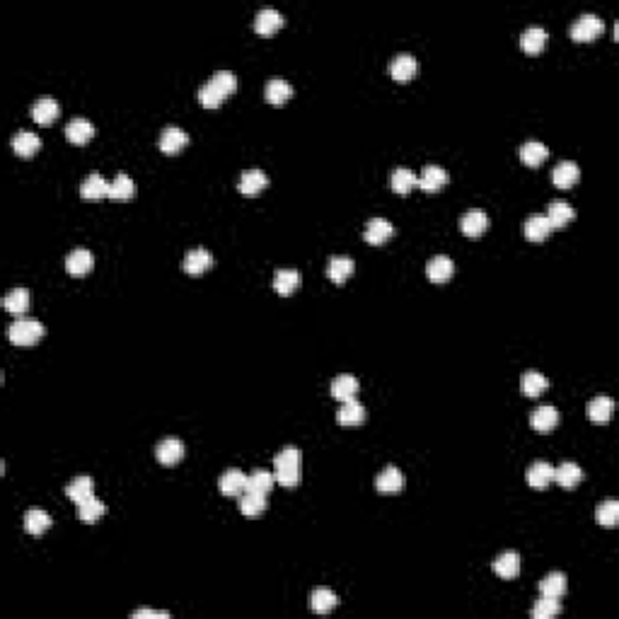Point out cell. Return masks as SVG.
<instances>
[{"label": "cell", "mask_w": 619, "mask_h": 619, "mask_svg": "<svg viewBox=\"0 0 619 619\" xmlns=\"http://www.w3.org/2000/svg\"><path fill=\"white\" fill-rule=\"evenodd\" d=\"M300 460H303V455H300L298 448H293V445H288V448H283L281 452H276V457H273V476H276L278 484L298 486Z\"/></svg>", "instance_id": "cell-1"}, {"label": "cell", "mask_w": 619, "mask_h": 619, "mask_svg": "<svg viewBox=\"0 0 619 619\" xmlns=\"http://www.w3.org/2000/svg\"><path fill=\"white\" fill-rule=\"evenodd\" d=\"M44 325L39 320H30V317H20L8 327V339L15 346H32L44 337Z\"/></svg>", "instance_id": "cell-2"}, {"label": "cell", "mask_w": 619, "mask_h": 619, "mask_svg": "<svg viewBox=\"0 0 619 619\" xmlns=\"http://www.w3.org/2000/svg\"><path fill=\"white\" fill-rule=\"evenodd\" d=\"M602 30H605V22H602L598 15L583 13V15H578V18L573 20L571 37H573V41H593L595 37L602 34Z\"/></svg>", "instance_id": "cell-3"}, {"label": "cell", "mask_w": 619, "mask_h": 619, "mask_svg": "<svg viewBox=\"0 0 619 619\" xmlns=\"http://www.w3.org/2000/svg\"><path fill=\"white\" fill-rule=\"evenodd\" d=\"M486 228H489V216H486V211H481V208H469V211L460 218V230H462L467 237H479V235L486 233Z\"/></svg>", "instance_id": "cell-4"}, {"label": "cell", "mask_w": 619, "mask_h": 619, "mask_svg": "<svg viewBox=\"0 0 619 619\" xmlns=\"http://www.w3.org/2000/svg\"><path fill=\"white\" fill-rule=\"evenodd\" d=\"M92 266H95V256L85 247L70 249L68 256H65V268H68L70 276H85L87 271H92Z\"/></svg>", "instance_id": "cell-5"}, {"label": "cell", "mask_w": 619, "mask_h": 619, "mask_svg": "<svg viewBox=\"0 0 619 619\" xmlns=\"http://www.w3.org/2000/svg\"><path fill=\"white\" fill-rule=\"evenodd\" d=\"M109 189H112V184H109L107 179L102 177V174L90 172V174H87L85 182L80 184V196H83V199H87V201L109 199Z\"/></svg>", "instance_id": "cell-6"}, {"label": "cell", "mask_w": 619, "mask_h": 619, "mask_svg": "<svg viewBox=\"0 0 619 619\" xmlns=\"http://www.w3.org/2000/svg\"><path fill=\"white\" fill-rule=\"evenodd\" d=\"M155 457L160 460L165 467H174V464L184 457V443L179 441V438H165V441L157 443Z\"/></svg>", "instance_id": "cell-7"}, {"label": "cell", "mask_w": 619, "mask_h": 619, "mask_svg": "<svg viewBox=\"0 0 619 619\" xmlns=\"http://www.w3.org/2000/svg\"><path fill=\"white\" fill-rule=\"evenodd\" d=\"M218 489L223 491L226 496H240L247 491V474L242 472V469H228V472H223V476L218 479Z\"/></svg>", "instance_id": "cell-8"}, {"label": "cell", "mask_w": 619, "mask_h": 619, "mask_svg": "<svg viewBox=\"0 0 619 619\" xmlns=\"http://www.w3.org/2000/svg\"><path fill=\"white\" fill-rule=\"evenodd\" d=\"M452 273H455V261L450 259V256H445V254H436L434 259L426 264V276H429L434 283L450 281Z\"/></svg>", "instance_id": "cell-9"}, {"label": "cell", "mask_w": 619, "mask_h": 619, "mask_svg": "<svg viewBox=\"0 0 619 619\" xmlns=\"http://www.w3.org/2000/svg\"><path fill=\"white\" fill-rule=\"evenodd\" d=\"M330 392L339 402H348V399H353L356 394H358V377L348 375V372H341V375H337L332 380Z\"/></svg>", "instance_id": "cell-10"}, {"label": "cell", "mask_w": 619, "mask_h": 619, "mask_svg": "<svg viewBox=\"0 0 619 619\" xmlns=\"http://www.w3.org/2000/svg\"><path fill=\"white\" fill-rule=\"evenodd\" d=\"M392 235H394V228L390 221H385V218H370V221L365 223L363 237L368 245H382V242H387Z\"/></svg>", "instance_id": "cell-11"}, {"label": "cell", "mask_w": 619, "mask_h": 619, "mask_svg": "<svg viewBox=\"0 0 619 619\" xmlns=\"http://www.w3.org/2000/svg\"><path fill=\"white\" fill-rule=\"evenodd\" d=\"M416 70H419V63H416V58L412 56V53H397V56L392 58V63H390L392 78L399 80V83H407V80H412L416 75Z\"/></svg>", "instance_id": "cell-12"}, {"label": "cell", "mask_w": 619, "mask_h": 619, "mask_svg": "<svg viewBox=\"0 0 619 619\" xmlns=\"http://www.w3.org/2000/svg\"><path fill=\"white\" fill-rule=\"evenodd\" d=\"M530 424H533V429L540 431V434H549L559 424V412L552 404H542V407H537L533 416H530Z\"/></svg>", "instance_id": "cell-13"}, {"label": "cell", "mask_w": 619, "mask_h": 619, "mask_svg": "<svg viewBox=\"0 0 619 619\" xmlns=\"http://www.w3.org/2000/svg\"><path fill=\"white\" fill-rule=\"evenodd\" d=\"M337 419H339V424L346 426V429L358 426L365 421V407L356 397L348 399V402H341V407H339V412H337Z\"/></svg>", "instance_id": "cell-14"}, {"label": "cell", "mask_w": 619, "mask_h": 619, "mask_svg": "<svg viewBox=\"0 0 619 619\" xmlns=\"http://www.w3.org/2000/svg\"><path fill=\"white\" fill-rule=\"evenodd\" d=\"M266 184H268V179H266L264 169L252 167V169H245V172L240 174V184L237 186H240V191H242L245 196H256Z\"/></svg>", "instance_id": "cell-15"}, {"label": "cell", "mask_w": 619, "mask_h": 619, "mask_svg": "<svg viewBox=\"0 0 619 619\" xmlns=\"http://www.w3.org/2000/svg\"><path fill=\"white\" fill-rule=\"evenodd\" d=\"M554 481V467L545 460H537V462L530 464L528 469V484L533 489H547V486Z\"/></svg>", "instance_id": "cell-16"}, {"label": "cell", "mask_w": 619, "mask_h": 619, "mask_svg": "<svg viewBox=\"0 0 619 619\" xmlns=\"http://www.w3.org/2000/svg\"><path fill=\"white\" fill-rule=\"evenodd\" d=\"M211 264H213V256H211V252L204 247L189 249L184 256V271L191 273V276H201Z\"/></svg>", "instance_id": "cell-17"}, {"label": "cell", "mask_w": 619, "mask_h": 619, "mask_svg": "<svg viewBox=\"0 0 619 619\" xmlns=\"http://www.w3.org/2000/svg\"><path fill=\"white\" fill-rule=\"evenodd\" d=\"M281 25L283 15L276 8H261L254 15V32H259V34H273L276 30H281Z\"/></svg>", "instance_id": "cell-18"}, {"label": "cell", "mask_w": 619, "mask_h": 619, "mask_svg": "<svg viewBox=\"0 0 619 619\" xmlns=\"http://www.w3.org/2000/svg\"><path fill=\"white\" fill-rule=\"evenodd\" d=\"M58 114H61V107H58V102L53 100V97H39V100L32 104V119L41 126L51 124Z\"/></svg>", "instance_id": "cell-19"}, {"label": "cell", "mask_w": 619, "mask_h": 619, "mask_svg": "<svg viewBox=\"0 0 619 619\" xmlns=\"http://www.w3.org/2000/svg\"><path fill=\"white\" fill-rule=\"evenodd\" d=\"M585 412H588V419L595 421V424H607L612 412H615V402H612V397H607V394H600V397L590 399Z\"/></svg>", "instance_id": "cell-20"}, {"label": "cell", "mask_w": 619, "mask_h": 619, "mask_svg": "<svg viewBox=\"0 0 619 619\" xmlns=\"http://www.w3.org/2000/svg\"><path fill=\"white\" fill-rule=\"evenodd\" d=\"M186 143H189V136H186V131L179 129V126H167L160 133V150L169 152V155L179 152Z\"/></svg>", "instance_id": "cell-21"}, {"label": "cell", "mask_w": 619, "mask_h": 619, "mask_svg": "<svg viewBox=\"0 0 619 619\" xmlns=\"http://www.w3.org/2000/svg\"><path fill=\"white\" fill-rule=\"evenodd\" d=\"M450 182V174L445 172L443 167L438 165H426L421 169V177H419V186L424 191H438L441 186H445Z\"/></svg>", "instance_id": "cell-22"}, {"label": "cell", "mask_w": 619, "mask_h": 619, "mask_svg": "<svg viewBox=\"0 0 619 619\" xmlns=\"http://www.w3.org/2000/svg\"><path fill=\"white\" fill-rule=\"evenodd\" d=\"M545 216H547V221H549L552 228H563L573 221L576 211H573V206L568 204V201H552Z\"/></svg>", "instance_id": "cell-23"}, {"label": "cell", "mask_w": 619, "mask_h": 619, "mask_svg": "<svg viewBox=\"0 0 619 619\" xmlns=\"http://www.w3.org/2000/svg\"><path fill=\"white\" fill-rule=\"evenodd\" d=\"M353 268H356V261L351 259V256L339 254V256H332L330 264H327V276H330L334 283H344L351 278Z\"/></svg>", "instance_id": "cell-24"}, {"label": "cell", "mask_w": 619, "mask_h": 619, "mask_svg": "<svg viewBox=\"0 0 619 619\" xmlns=\"http://www.w3.org/2000/svg\"><path fill=\"white\" fill-rule=\"evenodd\" d=\"M65 494H68V498H73L75 503H83L87 498L95 496V481H92V476L80 474L65 486Z\"/></svg>", "instance_id": "cell-25"}, {"label": "cell", "mask_w": 619, "mask_h": 619, "mask_svg": "<svg viewBox=\"0 0 619 619\" xmlns=\"http://www.w3.org/2000/svg\"><path fill=\"white\" fill-rule=\"evenodd\" d=\"M494 571L498 573L501 578H516L520 573V554L513 549L503 552V554H498L494 559Z\"/></svg>", "instance_id": "cell-26"}, {"label": "cell", "mask_w": 619, "mask_h": 619, "mask_svg": "<svg viewBox=\"0 0 619 619\" xmlns=\"http://www.w3.org/2000/svg\"><path fill=\"white\" fill-rule=\"evenodd\" d=\"M578 177H580V169L576 162H571V160L559 162V165L554 167V172H552V179H554V184L559 186V189H571V186L578 182Z\"/></svg>", "instance_id": "cell-27"}, {"label": "cell", "mask_w": 619, "mask_h": 619, "mask_svg": "<svg viewBox=\"0 0 619 619\" xmlns=\"http://www.w3.org/2000/svg\"><path fill=\"white\" fill-rule=\"evenodd\" d=\"M583 476H585L583 469H580L576 462H561L554 469V481L556 484H561L563 489H573V486H578L580 481H583Z\"/></svg>", "instance_id": "cell-28"}, {"label": "cell", "mask_w": 619, "mask_h": 619, "mask_svg": "<svg viewBox=\"0 0 619 619\" xmlns=\"http://www.w3.org/2000/svg\"><path fill=\"white\" fill-rule=\"evenodd\" d=\"M549 157V148L540 141H528V143L520 145V160L525 162L528 167H537Z\"/></svg>", "instance_id": "cell-29"}, {"label": "cell", "mask_w": 619, "mask_h": 619, "mask_svg": "<svg viewBox=\"0 0 619 619\" xmlns=\"http://www.w3.org/2000/svg\"><path fill=\"white\" fill-rule=\"evenodd\" d=\"M298 286H300V273L295 271V268H278V271L273 273V290H276L278 295L295 293Z\"/></svg>", "instance_id": "cell-30"}, {"label": "cell", "mask_w": 619, "mask_h": 619, "mask_svg": "<svg viewBox=\"0 0 619 619\" xmlns=\"http://www.w3.org/2000/svg\"><path fill=\"white\" fill-rule=\"evenodd\" d=\"M552 230H554V228L549 226L547 216H530L528 221H525V226H523V233H525V237H528L530 242H542V240H547Z\"/></svg>", "instance_id": "cell-31"}, {"label": "cell", "mask_w": 619, "mask_h": 619, "mask_svg": "<svg viewBox=\"0 0 619 619\" xmlns=\"http://www.w3.org/2000/svg\"><path fill=\"white\" fill-rule=\"evenodd\" d=\"M65 136H68L70 143L83 145L95 136V126H92V122H87V119L78 117V119H73V122H68V126H65Z\"/></svg>", "instance_id": "cell-32"}, {"label": "cell", "mask_w": 619, "mask_h": 619, "mask_svg": "<svg viewBox=\"0 0 619 619\" xmlns=\"http://www.w3.org/2000/svg\"><path fill=\"white\" fill-rule=\"evenodd\" d=\"M13 148L20 157H32L41 148V138L32 131H18L13 136Z\"/></svg>", "instance_id": "cell-33"}, {"label": "cell", "mask_w": 619, "mask_h": 619, "mask_svg": "<svg viewBox=\"0 0 619 619\" xmlns=\"http://www.w3.org/2000/svg\"><path fill=\"white\" fill-rule=\"evenodd\" d=\"M375 486H377V491H382V494H397V491L404 486V476L397 467H392L390 464V467H385L380 474H377Z\"/></svg>", "instance_id": "cell-34"}, {"label": "cell", "mask_w": 619, "mask_h": 619, "mask_svg": "<svg viewBox=\"0 0 619 619\" xmlns=\"http://www.w3.org/2000/svg\"><path fill=\"white\" fill-rule=\"evenodd\" d=\"M30 290L27 288H13L5 293L3 298V308L8 312H13V315H25L27 310H30Z\"/></svg>", "instance_id": "cell-35"}, {"label": "cell", "mask_w": 619, "mask_h": 619, "mask_svg": "<svg viewBox=\"0 0 619 619\" xmlns=\"http://www.w3.org/2000/svg\"><path fill=\"white\" fill-rule=\"evenodd\" d=\"M547 39H549L547 30H542V27H528V30L523 32V37H520V46L528 53H540L542 48L547 46Z\"/></svg>", "instance_id": "cell-36"}, {"label": "cell", "mask_w": 619, "mask_h": 619, "mask_svg": "<svg viewBox=\"0 0 619 619\" xmlns=\"http://www.w3.org/2000/svg\"><path fill=\"white\" fill-rule=\"evenodd\" d=\"M337 605H339V598L330 588L312 590V595H310V610L312 612H317V615H327V612H332Z\"/></svg>", "instance_id": "cell-37"}, {"label": "cell", "mask_w": 619, "mask_h": 619, "mask_svg": "<svg viewBox=\"0 0 619 619\" xmlns=\"http://www.w3.org/2000/svg\"><path fill=\"white\" fill-rule=\"evenodd\" d=\"M51 528V516L44 508H30L25 513V530L30 535H44Z\"/></svg>", "instance_id": "cell-38"}, {"label": "cell", "mask_w": 619, "mask_h": 619, "mask_svg": "<svg viewBox=\"0 0 619 619\" xmlns=\"http://www.w3.org/2000/svg\"><path fill=\"white\" fill-rule=\"evenodd\" d=\"M293 95V85L283 78H271L264 87V97L268 104H283Z\"/></svg>", "instance_id": "cell-39"}, {"label": "cell", "mask_w": 619, "mask_h": 619, "mask_svg": "<svg viewBox=\"0 0 619 619\" xmlns=\"http://www.w3.org/2000/svg\"><path fill=\"white\" fill-rule=\"evenodd\" d=\"M566 588H568V583H566V576H563V573H549V576H545L540 583V593L545 595V598L561 600L563 595H566Z\"/></svg>", "instance_id": "cell-40"}, {"label": "cell", "mask_w": 619, "mask_h": 619, "mask_svg": "<svg viewBox=\"0 0 619 619\" xmlns=\"http://www.w3.org/2000/svg\"><path fill=\"white\" fill-rule=\"evenodd\" d=\"M392 189L397 191V194L407 196L409 191L414 189V186H419V174H414L409 167H397L392 172V179H390Z\"/></svg>", "instance_id": "cell-41"}, {"label": "cell", "mask_w": 619, "mask_h": 619, "mask_svg": "<svg viewBox=\"0 0 619 619\" xmlns=\"http://www.w3.org/2000/svg\"><path fill=\"white\" fill-rule=\"evenodd\" d=\"M547 387H549V380L537 370H528L523 375V380H520V390H523V394H528V397H540Z\"/></svg>", "instance_id": "cell-42"}, {"label": "cell", "mask_w": 619, "mask_h": 619, "mask_svg": "<svg viewBox=\"0 0 619 619\" xmlns=\"http://www.w3.org/2000/svg\"><path fill=\"white\" fill-rule=\"evenodd\" d=\"M240 511L247 518H256L266 511V496L264 494H254V491H245L240 496Z\"/></svg>", "instance_id": "cell-43"}, {"label": "cell", "mask_w": 619, "mask_h": 619, "mask_svg": "<svg viewBox=\"0 0 619 619\" xmlns=\"http://www.w3.org/2000/svg\"><path fill=\"white\" fill-rule=\"evenodd\" d=\"M276 484V476H273L268 469H254L247 476V491H254V494H268Z\"/></svg>", "instance_id": "cell-44"}, {"label": "cell", "mask_w": 619, "mask_h": 619, "mask_svg": "<svg viewBox=\"0 0 619 619\" xmlns=\"http://www.w3.org/2000/svg\"><path fill=\"white\" fill-rule=\"evenodd\" d=\"M133 194H136L133 179H131L129 174L119 172L117 179L112 182V189H109V199H114V201H129V199H133Z\"/></svg>", "instance_id": "cell-45"}, {"label": "cell", "mask_w": 619, "mask_h": 619, "mask_svg": "<svg viewBox=\"0 0 619 619\" xmlns=\"http://www.w3.org/2000/svg\"><path fill=\"white\" fill-rule=\"evenodd\" d=\"M104 513H107V506H104L97 496H92V498H87V501L78 503V518L83 520V523H97Z\"/></svg>", "instance_id": "cell-46"}, {"label": "cell", "mask_w": 619, "mask_h": 619, "mask_svg": "<svg viewBox=\"0 0 619 619\" xmlns=\"http://www.w3.org/2000/svg\"><path fill=\"white\" fill-rule=\"evenodd\" d=\"M208 83L216 87L223 95V100H226L228 95H233V92L237 90V75L230 73V70H218V73H213L211 78H208Z\"/></svg>", "instance_id": "cell-47"}, {"label": "cell", "mask_w": 619, "mask_h": 619, "mask_svg": "<svg viewBox=\"0 0 619 619\" xmlns=\"http://www.w3.org/2000/svg\"><path fill=\"white\" fill-rule=\"evenodd\" d=\"M595 520H598L602 528H615V525L619 523V503L615 501V498L600 503L598 511H595Z\"/></svg>", "instance_id": "cell-48"}, {"label": "cell", "mask_w": 619, "mask_h": 619, "mask_svg": "<svg viewBox=\"0 0 619 619\" xmlns=\"http://www.w3.org/2000/svg\"><path fill=\"white\" fill-rule=\"evenodd\" d=\"M556 615H561V602H559L556 598H545V595H540V600H537L533 607V617L535 619H552Z\"/></svg>", "instance_id": "cell-49"}, {"label": "cell", "mask_w": 619, "mask_h": 619, "mask_svg": "<svg viewBox=\"0 0 619 619\" xmlns=\"http://www.w3.org/2000/svg\"><path fill=\"white\" fill-rule=\"evenodd\" d=\"M199 102L204 104L206 109H216V107H221L223 95L211 83H204V85L199 87Z\"/></svg>", "instance_id": "cell-50"}, {"label": "cell", "mask_w": 619, "mask_h": 619, "mask_svg": "<svg viewBox=\"0 0 619 619\" xmlns=\"http://www.w3.org/2000/svg\"><path fill=\"white\" fill-rule=\"evenodd\" d=\"M133 619H141V617H155V619H167L169 615L167 612H160V610H136L133 615H131Z\"/></svg>", "instance_id": "cell-51"}]
</instances>
